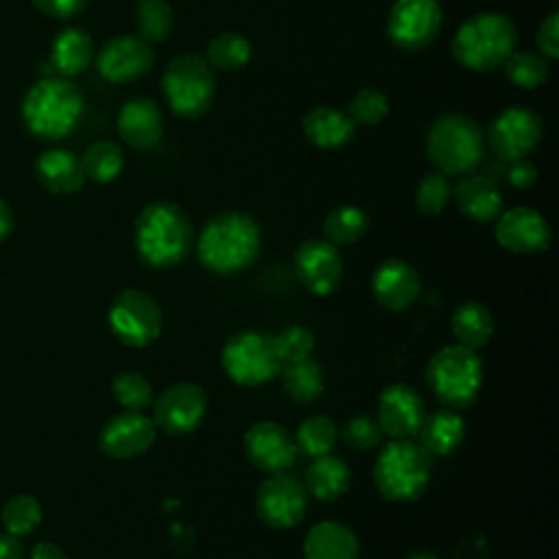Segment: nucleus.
Here are the masks:
<instances>
[{"label": "nucleus", "mask_w": 559, "mask_h": 559, "mask_svg": "<svg viewBox=\"0 0 559 559\" xmlns=\"http://www.w3.org/2000/svg\"><path fill=\"white\" fill-rule=\"evenodd\" d=\"M249 463L266 474L286 472L297 459V445L290 432L277 421L253 424L242 439Z\"/></svg>", "instance_id": "nucleus-17"}, {"label": "nucleus", "mask_w": 559, "mask_h": 559, "mask_svg": "<svg viewBox=\"0 0 559 559\" xmlns=\"http://www.w3.org/2000/svg\"><path fill=\"white\" fill-rule=\"evenodd\" d=\"M452 199V183L445 173H428L415 190V205L424 214H439Z\"/></svg>", "instance_id": "nucleus-40"}, {"label": "nucleus", "mask_w": 559, "mask_h": 559, "mask_svg": "<svg viewBox=\"0 0 559 559\" xmlns=\"http://www.w3.org/2000/svg\"><path fill=\"white\" fill-rule=\"evenodd\" d=\"M360 544L356 533L341 524L323 520L314 524L304 539L306 559H358Z\"/></svg>", "instance_id": "nucleus-25"}, {"label": "nucleus", "mask_w": 559, "mask_h": 559, "mask_svg": "<svg viewBox=\"0 0 559 559\" xmlns=\"http://www.w3.org/2000/svg\"><path fill=\"white\" fill-rule=\"evenodd\" d=\"M441 28L437 0H395L386 17L389 39L408 52L426 48Z\"/></svg>", "instance_id": "nucleus-11"}, {"label": "nucleus", "mask_w": 559, "mask_h": 559, "mask_svg": "<svg viewBox=\"0 0 559 559\" xmlns=\"http://www.w3.org/2000/svg\"><path fill=\"white\" fill-rule=\"evenodd\" d=\"M83 116V94L63 76L37 81L22 100L26 129L48 142L70 135Z\"/></svg>", "instance_id": "nucleus-3"}, {"label": "nucleus", "mask_w": 559, "mask_h": 559, "mask_svg": "<svg viewBox=\"0 0 559 559\" xmlns=\"http://www.w3.org/2000/svg\"><path fill=\"white\" fill-rule=\"evenodd\" d=\"M0 559H24V548L20 544V537L11 533L0 535Z\"/></svg>", "instance_id": "nucleus-47"}, {"label": "nucleus", "mask_w": 559, "mask_h": 559, "mask_svg": "<svg viewBox=\"0 0 559 559\" xmlns=\"http://www.w3.org/2000/svg\"><path fill=\"white\" fill-rule=\"evenodd\" d=\"M155 421L142 411H122L109 417L98 435V448L111 459H133L155 441Z\"/></svg>", "instance_id": "nucleus-16"}, {"label": "nucleus", "mask_w": 559, "mask_h": 559, "mask_svg": "<svg viewBox=\"0 0 559 559\" xmlns=\"http://www.w3.org/2000/svg\"><path fill=\"white\" fill-rule=\"evenodd\" d=\"M515 44L518 31L507 15L480 11L459 26L452 39V57L467 70L489 72L507 61Z\"/></svg>", "instance_id": "nucleus-4"}, {"label": "nucleus", "mask_w": 559, "mask_h": 559, "mask_svg": "<svg viewBox=\"0 0 559 559\" xmlns=\"http://www.w3.org/2000/svg\"><path fill=\"white\" fill-rule=\"evenodd\" d=\"M507 179L513 188H531L537 179V170L528 159H513L509 170H507Z\"/></svg>", "instance_id": "nucleus-46"}, {"label": "nucleus", "mask_w": 559, "mask_h": 559, "mask_svg": "<svg viewBox=\"0 0 559 559\" xmlns=\"http://www.w3.org/2000/svg\"><path fill=\"white\" fill-rule=\"evenodd\" d=\"M338 441V430L336 424L328 415H310L306 417L295 435V445L301 450L306 456H323L330 454V450Z\"/></svg>", "instance_id": "nucleus-34"}, {"label": "nucleus", "mask_w": 559, "mask_h": 559, "mask_svg": "<svg viewBox=\"0 0 559 559\" xmlns=\"http://www.w3.org/2000/svg\"><path fill=\"white\" fill-rule=\"evenodd\" d=\"M496 240L511 253L533 255L550 245V227L537 210L518 205L500 212L496 223Z\"/></svg>", "instance_id": "nucleus-19"}, {"label": "nucleus", "mask_w": 559, "mask_h": 559, "mask_svg": "<svg viewBox=\"0 0 559 559\" xmlns=\"http://www.w3.org/2000/svg\"><path fill=\"white\" fill-rule=\"evenodd\" d=\"M369 229V216L358 205H338L323 221V236L332 245L358 242Z\"/></svg>", "instance_id": "nucleus-33"}, {"label": "nucleus", "mask_w": 559, "mask_h": 559, "mask_svg": "<svg viewBox=\"0 0 559 559\" xmlns=\"http://www.w3.org/2000/svg\"><path fill=\"white\" fill-rule=\"evenodd\" d=\"M221 365L236 384L260 386L282 371L284 360L273 334L245 330L227 338L221 352Z\"/></svg>", "instance_id": "nucleus-9"}, {"label": "nucleus", "mask_w": 559, "mask_h": 559, "mask_svg": "<svg viewBox=\"0 0 559 559\" xmlns=\"http://www.w3.org/2000/svg\"><path fill=\"white\" fill-rule=\"evenodd\" d=\"M39 522H41V507L28 493L13 496L2 507V524H4L7 533H11L15 537H24V535L33 533Z\"/></svg>", "instance_id": "nucleus-39"}, {"label": "nucleus", "mask_w": 559, "mask_h": 559, "mask_svg": "<svg viewBox=\"0 0 559 559\" xmlns=\"http://www.w3.org/2000/svg\"><path fill=\"white\" fill-rule=\"evenodd\" d=\"M419 290L421 280L417 271L397 258L380 262L371 275V293L389 310H406L417 301Z\"/></svg>", "instance_id": "nucleus-21"}, {"label": "nucleus", "mask_w": 559, "mask_h": 559, "mask_svg": "<svg viewBox=\"0 0 559 559\" xmlns=\"http://www.w3.org/2000/svg\"><path fill=\"white\" fill-rule=\"evenodd\" d=\"M507 79L522 90H535L548 79V59L535 50H513L502 63Z\"/></svg>", "instance_id": "nucleus-35"}, {"label": "nucleus", "mask_w": 559, "mask_h": 559, "mask_svg": "<svg viewBox=\"0 0 559 559\" xmlns=\"http://www.w3.org/2000/svg\"><path fill=\"white\" fill-rule=\"evenodd\" d=\"M207 411V395L194 382H177L153 400V421L168 435H188L199 428Z\"/></svg>", "instance_id": "nucleus-14"}, {"label": "nucleus", "mask_w": 559, "mask_h": 559, "mask_svg": "<svg viewBox=\"0 0 559 559\" xmlns=\"http://www.w3.org/2000/svg\"><path fill=\"white\" fill-rule=\"evenodd\" d=\"M295 273L304 288L317 297L334 293L343 280V258L325 238L304 240L293 258Z\"/></svg>", "instance_id": "nucleus-15"}, {"label": "nucleus", "mask_w": 559, "mask_h": 559, "mask_svg": "<svg viewBox=\"0 0 559 559\" xmlns=\"http://www.w3.org/2000/svg\"><path fill=\"white\" fill-rule=\"evenodd\" d=\"M426 153L441 173L467 175L485 157V135L472 118L448 114L432 122L426 135Z\"/></svg>", "instance_id": "nucleus-7"}, {"label": "nucleus", "mask_w": 559, "mask_h": 559, "mask_svg": "<svg viewBox=\"0 0 559 559\" xmlns=\"http://www.w3.org/2000/svg\"><path fill=\"white\" fill-rule=\"evenodd\" d=\"M424 417V400L413 386L395 382L382 389L378 397V424L384 435L393 439H411L417 435Z\"/></svg>", "instance_id": "nucleus-20"}, {"label": "nucleus", "mask_w": 559, "mask_h": 559, "mask_svg": "<svg viewBox=\"0 0 559 559\" xmlns=\"http://www.w3.org/2000/svg\"><path fill=\"white\" fill-rule=\"evenodd\" d=\"M277 349H280V356L284 362H295V360H301V358H308L312 347H314V336L308 328L304 325H288L284 328L277 336Z\"/></svg>", "instance_id": "nucleus-42"}, {"label": "nucleus", "mask_w": 559, "mask_h": 559, "mask_svg": "<svg viewBox=\"0 0 559 559\" xmlns=\"http://www.w3.org/2000/svg\"><path fill=\"white\" fill-rule=\"evenodd\" d=\"M450 330L459 345L478 349L493 334V317L480 301H463L450 319Z\"/></svg>", "instance_id": "nucleus-30"}, {"label": "nucleus", "mask_w": 559, "mask_h": 559, "mask_svg": "<svg viewBox=\"0 0 559 559\" xmlns=\"http://www.w3.org/2000/svg\"><path fill=\"white\" fill-rule=\"evenodd\" d=\"M13 229V214L11 207L4 203V199H0V240H4Z\"/></svg>", "instance_id": "nucleus-49"}, {"label": "nucleus", "mask_w": 559, "mask_h": 559, "mask_svg": "<svg viewBox=\"0 0 559 559\" xmlns=\"http://www.w3.org/2000/svg\"><path fill=\"white\" fill-rule=\"evenodd\" d=\"M28 559H70L57 544L52 542H41L31 550Z\"/></svg>", "instance_id": "nucleus-48"}, {"label": "nucleus", "mask_w": 559, "mask_h": 559, "mask_svg": "<svg viewBox=\"0 0 559 559\" xmlns=\"http://www.w3.org/2000/svg\"><path fill=\"white\" fill-rule=\"evenodd\" d=\"M260 251V227L242 212L212 216L197 240L199 262L216 275H234L251 266Z\"/></svg>", "instance_id": "nucleus-2"}, {"label": "nucleus", "mask_w": 559, "mask_h": 559, "mask_svg": "<svg viewBox=\"0 0 559 559\" xmlns=\"http://www.w3.org/2000/svg\"><path fill=\"white\" fill-rule=\"evenodd\" d=\"M96 68L109 83L138 81L153 68L151 44L140 35H118L100 48Z\"/></svg>", "instance_id": "nucleus-18"}, {"label": "nucleus", "mask_w": 559, "mask_h": 559, "mask_svg": "<svg viewBox=\"0 0 559 559\" xmlns=\"http://www.w3.org/2000/svg\"><path fill=\"white\" fill-rule=\"evenodd\" d=\"M349 483H352V472L345 465V461L332 454H323V456H317L306 469L304 487L317 500L330 502L341 498L349 489Z\"/></svg>", "instance_id": "nucleus-28"}, {"label": "nucleus", "mask_w": 559, "mask_h": 559, "mask_svg": "<svg viewBox=\"0 0 559 559\" xmlns=\"http://www.w3.org/2000/svg\"><path fill=\"white\" fill-rule=\"evenodd\" d=\"M459 210L478 223H489L500 216L504 210L502 192L498 190L496 181L485 175H465L456 190H452Z\"/></svg>", "instance_id": "nucleus-23"}, {"label": "nucleus", "mask_w": 559, "mask_h": 559, "mask_svg": "<svg viewBox=\"0 0 559 559\" xmlns=\"http://www.w3.org/2000/svg\"><path fill=\"white\" fill-rule=\"evenodd\" d=\"M251 59V44L245 35L236 31L218 33L210 39L205 48V61L210 68L223 70V72H236L242 66H247Z\"/></svg>", "instance_id": "nucleus-32"}, {"label": "nucleus", "mask_w": 559, "mask_h": 559, "mask_svg": "<svg viewBox=\"0 0 559 559\" xmlns=\"http://www.w3.org/2000/svg\"><path fill=\"white\" fill-rule=\"evenodd\" d=\"M382 435L384 432H382L378 419H373L369 415H354L343 428V439L354 450H371V448L380 445Z\"/></svg>", "instance_id": "nucleus-43"}, {"label": "nucleus", "mask_w": 559, "mask_h": 559, "mask_svg": "<svg viewBox=\"0 0 559 559\" xmlns=\"http://www.w3.org/2000/svg\"><path fill=\"white\" fill-rule=\"evenodd\" d=\"M426 382L439 402L459 411L476 402L483 386V360L459 343L435 352L426 365Z\"/></svg>", "instance_id": "nucleus-6"}, {"label": "nucleus", "mask_w": 559, "mask_h": 559, "mask_svg": "<svg viewBox=\"0 0 559 559\" xmlns=\"http://www.w3.org/2000/svg\"><path fill=\"white\" fill-rule=\"evenodd\" d=\"M306 509L308 491L304 483L290 474L277 472L258 487L255 513L273 528H293L304 520Z\"/></svg>", "instance_id": "nucleus-12"}, {"label": "nucleus", "mask_w": 559, "mask_h": 559, "mask_svg": "<svg viewBox=\"0 0 559 559\" xmlns=\"http://www.w3.org/2000/svg\"><path fill=\"white\" fill-rule=\"evenodd\" d=\"M432 474V456L411 439H393L373 463V483L391 502L419 498Z\"/></svg>", "instance_id": "nucleus-5"}, {"label": "nucleus", "mask_w": 559, "mask_h": 559, "mask_svg": "<svg viewBox=\"0 0 559 559\" xmlns=\"http://www.w3.org/2000/svg\"><path fill=\"white\" fill-rule=\"evenodd\" d=\"M162 92L168 107L188 120L201 118L214 100L216 79L210 63L192 52L168 61L162 74Z\"/></svg>", "instance_id": "nucleus-8"}, {"label": "nucleus", "mask_w": 559, "mask_h": 559, "mask_svg": "<svg viewBox=\"0 0 559 559\" xmlns=\"http://www.w3.org/2000/svg\"><path fill=\"white\" fill-rule=\"evenodd\" d=\"M356 124L347 111L334 107H317L304 118V135L319 148H338L354 138Z\"/></svg>", "instance_id": "nucleus-27"}, {"label": "nucleus", "mask_w": 559, "mask_h": 559, "mask_svg": "<svg viewBox=\"0 0 559 559\" xmlns=\"http://www.w3.org/2000/svg\"><path fill=\"white\" fill-rule=\"evenodd\" d=\"M81 164H83L85 177L98 183H109L122 173L124 157L118 144L109 140H98L87 146V151L81 157Z\"/></svg>", "instance_id": "nucleus-36"}, {"label": "nucleus", "mask_w": 559, "mask_h": 559, "mask_svg": "<svg viewBox=\"0 0 559 559\" xmlns=\"http://www.w3.org/2000/svg\"><path fill=\"white\" fill-rule=\"evenodd\" d=\"M406 559H439V557L435 552H430V550H415Z\"/></svg>", "instance_id": "nucleus-50"}, {"label": "nucleus", "mask_w": 559, "mask_h": 559, "mask_svg": "<svg viewBox=\"0 0 559 559\" xmlns=\"http://www.w3.org/2000/svg\"><path fill=\"white\" fill-rule=\"evenodd\" d=\"M542 120L524 107L502 109L487 129V144L498 159L513 162L526 157L542 140Z\"/></svg>", "instance_id": "nucleus-13"}, {"label": "nucleus", "mask_w": 559, "mask_h": 559, "mask_svg": "<svg viewBox=\"0 0 559 559\" xmlns=\"http://www.w3.org/2000/svg\"><path fill=\"white\" fill-rule=\"evenodd\" d=\"M386 114H389V98L373 87L358 90L347 107V116L354 120V124L373 127L382 122Z\"/></svg>", "instance_id": "nucleus-41"}, {"label": "nucleus", "mask_w": 559, "mask_h": 559, "mask_svg": "<svg viewBox=\"0 0 559 559\" xmlns=\"http://www.w3.org/2000/svg\"><path fill=\"white\" fill-rule=\"evenodd\" d=\"M35 173L39 183L52 194H72L85 181L81 157L68 148L44 151L35 162Z\"/></svg>", "instance_id": "nucleus-24"}, {"label": "nucleus", "mask_w": 559, "mask_h": 559, "mask_svg": "<svg viewBox=\"0 0 559 559\" xmlns=\"http://www.w3.org/2000/svg\"><path fill=\"white\" fill-rule=\"evenodd\" d=\"M282 384L290 400L308 404L314 402L323 393V373L321 367L310 360L301 358L295 362H284L282 367Z\"/></svg>", "instance_id": "nucleus-31"}, {"label": "nucleus", "mask_w": 559, "mask_h": 559, "mask_svg": "<svg viewBox=\"0 0 559 559\" xmlns=\"http://www.w3.org/2000/svg\"><path fill=\"white\" fill-rule=\"evenodd\" d=\"M559 17L557 13H550L537 28L535 33V44L539 48V52L546 59H557L559 57Z\"/></svg>", "instance_id": "nucleus-44"}, {"label": "nucleus", "mask_w": 559, "mask_h": 559, "mask_svg": "<svg viewBox=\"0 0 559 559\" xmlns=\"http://www.w3.org/2000/svg\"><path fill=\"white\" fill-rule=\"evenodd\" d=\"M107 321L111 334L129 347H146L162 332L159 304L140 288H124L109 306Z\"/></svg>", "instance_id": "nucleus-10"}, {"label": "nucleus", "mask_w": 559, "mask_h": 559, "mask_svg": "<svg viewBox=\"0 0 559 559\" xmlns=\"http://www.w3.org/2000/svg\"><path fill=\"white\" fill-rule=\"evenodd\" d=\"M116 402L127 411H144L153 404V386L138 371H120L111 380Z\"/></svg>", "instance_id": "nucleus-38"}, {"label": "nucleus", "mask_w": 559, "mask_h": 559, "mask_svg": "<svg viewBox=\"0 0 559 559\" xmlns=\"http://www.w3.org/2000/svg\"><path fill=\"white\" fill-rule=\"evenodd\" d=\"M92 55H94V46H92V39L90 35L79 28V26H70V28H63L52 46H50V61H52V68L63 76H76L81 74L90 61H92Z\"/></svg>", "instance_id": "nucleus-29"}, {"label": "nucleus", "mask_w": 559, "mask_h": 559, "mask_svg": "<svg viewBox=\"0 0 559 559\" xmlns=\"http://www.w3.org/2000/svg\"><path fill=\"white\" fill-rule=\"evenodd\" d=\"M33 4L48 17L70 20L85 9L87 0H33Z\"/></svg>", "instance_id": "nucleus-45"}, {"label": "nucleus", "mask_w": 559, "mask_h": 559, "mask_svg": "<svg viewBox=\"0 0 559 559\" xmlns=\"http://www.w3.org/2000/svg\"><path fill=\"white\" fill-rule=\"evenodd\" d=\"M135 24L140 31V37L151 41H164L168 39L175 17L173 9L166 0H138L135 2Z\"/></svg>", "instance_id": "nucleus-37"}, {"label": "nucleus", "mask_w": 559, "mask_h": 559, "mask_svg": "<svg viewBox=\"0 0 559 559\" xmlns=\"http://www.w3.org/2000/svg\"><path fill=\"white\" fill-rule=\"evenodd\" d=\"M417 435L419 445L430 456H445L461 445L465 437V419L454 408H439L424 417Z\"/></svg>", "instance_id": "nucleus-26"}, {"label": "nucleus", "mask_w": 559, "mask_h": 559, "mask_svg": "<svg viewBox=\"0 0 559 559\" xmlns=\"http://www.w3.org/2000/svg\"><path fill=\"white\" fill-rule=\"evenodd\" d=\"M194 242L186 212L170 201H153L135 218L133 245L144 264L170 269L181 264Z\"/></svg>", "instance_id": "nucleus-1"}, {"label": "nucleus", "mask_w": 559, "mask_h": 559, "mask_svg": "<svg viewBox=\"0 0 559 559\" xmlns=\"http://www.w3.org/2000/svg\"><path fill=\"white\" fill-rule=\"evenodd\" d=\"M116 124L120 138L138 151H148L157 146L164 133L162 111L155 105V100L146 96H135L127 100L118 111Z\"/></svg>", "instance_id": "nucleus-22"}]
</instances>
